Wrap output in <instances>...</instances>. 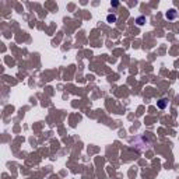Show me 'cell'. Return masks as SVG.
Returning <instances> with one entry per match:
<instances>
[{
    "label": "cell",
    "instance_id": "1",
    "mask_svg": "<svg viewBox=\"0 0 179 179\" xmlns=\"http://www.w3.org/2000/svg\"><path fill=\"white\" fill-rule=\"evenodd\" d=\"M176 17H178V11L175 8H171V10H168L165 13V18L167 20H175Z\"/></svg>",
    "mask_w": 179,
    "mask_h": 179
},
{
    "label": "cell",
    "instance_id": "2",
    "mask_svg": "<svg viewBox=\"0 0 179 179\" xmlns=\"http://www.w3.org/2000/svg\"><path fill=\"white\" fill-rule=\"evenodd\" d=\"M167 105H168V99H165V98H161L160 101L157 102V106L160 108V109H165Z\"/></svg>",
    "mask_w": 179,
    "mask_h": 179
},
{
    "label": "cell",
    "instance_id": "3",
    "mask_svg": "<svg viewBox=\"0 0 179 179\" xmlns=\"http://www.w3.org/2000/svg\"><path fill=\"white\" fill-rule=\"evenodd\" d=\"M134 22L137 25H144V24H146V17H144V15H140V17H137V18L134 20Z\"/></svg>",
    "mask_w": 179,
    "mask_h": 179
},
{
    "label": "cell",
    "instance_id": "4",
    "mask_svg": "<svg viewBox=\"0 0 179 179\" xmlns=\"http://www.w3.org/2000/svg\"><path fill=\"white\" fill-rule=\"evenodd\" d=\"M118 17L116 14H108V17H106V21L109 22V24H113V22H116Z\"/></svg>",
    "mask_w": 179,
    "mask_h": 179
},
{
    "label": "cell",
    "instance_id": "5",
    "mask_svg": "<svg viewBox=\"0 0 179 179\" xmlns=\"http://www.w3.org/2000/svg\"><path fill=\"white\" fill-rule=\"evenodd\" d=\"M113 6V7H116V6H119V2H112V3H111Z\"/></svg>",
    "mask_w": 179,
    "mask_h": 179
}]
</instances>
